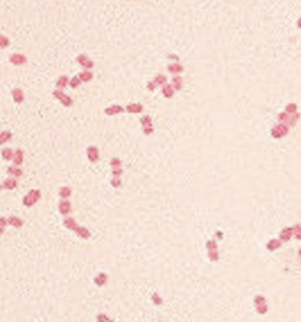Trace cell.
<instances>
[{"label": "cell", "mask_w": 301, "mask_h": 322, "mask_svg": "<svg viewBox=\"0 0 301 322\" xmlns=\"http://www.w3.org/2000/svg\"><path fill=\"white\" fill-rule=\"evenodd\" d=\"M64 225H65L67 228H69V229H71V230H73V231H75V232L80 235L81 237H83V238H85V239H86V238H88V237L91 235L90 232H89L86 228L78 226V225L75 223V220H74L73 218H67V219H65L64 222Z\"/></svg>", "instance_id": "1"}, {"label": "cell", "mask_w": 301, "mask_h": 322, "mask_svg": "<svg viewBox=\"0 0 301 322\" xmlns=\"http://www.w3.org/2000/svg\"><path fill=\"white\" fill-rule=\"evenodd\" d=\"M41 197V192L38 189H33L31 190L23 199V204L29 207L32 206L33 204H35L40 199Z\"/></svg>", "instance_id": "2"}, {"label": "cell", "mask_w": 301, "mask_h": 322, "mask_svg": "<svg viewBox=\"0 0 301 322\" xmlns=\"http://www.w3.org/2000/svg\"><path fill=\"white\" fill-rule=\"evenodd\" d=\"M141 125L143 127V132L145 135H150L153 132V128H152V118L149 115H145L141 119Z\"/></svg>", "instance_id": "3"}, {"label": "cell", "mask_w": 301, "mask_h": 322, "mask_svg": "<svg viewBox=\"0 0 301 322\" xmlns=\"http://www.w3.org/2000/svg\"><path fill=\"white\" fill-rule=\"evenodd\" d=\"M53 94H54V96H55L57 100H59L64 106H71V105H72L73 100H72L68 95H65L63 92H61V91H55Z\"/></svg>", "instance_id": "4"}, {"label": "cell", "mask_w": 301, "mask_h": 322, "mask_svg": "<svg viewBox=\"0 0 301 322\" xmlns=\"http://www.w3.org/2000/svg\"><path fill=\"white\" fill-rule=\"evenodd\" d=\"M77 62L80 63L82 66L87 68V69H91L94 67V62L92 60H90L86 55L84 54H80L78 57H77Z\"/></svg>", "instance_id": "5"}, {"label": "cell", "mask_w": 301, "mask_h": 322, "mask_svg": "<svg viewBox=\"0 0 301 322\" xmlns=\"http://www.w3.org/2000/svg\"><path fill=\"white\" fill-rule=\"evenodd\" d=\"M104 112L107 115H115L124 112V108H122L121 105H113L111 107H108L105 109Z\"/></svg>", "instance_id": "6"}, {"label": "cell", "mask_w": 301, "mask_h": 322, "mask_svg": "<svg viewBox=\"0 0 301 322\" xmlns=\"http://www.w3.org/2000/svg\"><path fill=\"white\" fill-rule=\"evenodd\" d=\"M87 156L89 160L95 162L98 159V148L95 146H91L87 148Z\"/></svg>", "instance_id": "7"}, {"label": "cell", "mask_w": 301, "mask_h": 322, "mask_svg": "<svg viewBox=\"0 0 301 322\" xmlns=\"http://www.w3.org/2000/svg\"><path fill=\"white\" fill-rule=\"evenodd\" d=\"M111 165L113 166L114 167V178H119L120 175L122 174V169H121V161L118 159H113L112 161H111Z\"/></svg>", "instance_id": "8"}, {"label": "cell", "mask_w": 301, "mask_h": 322, "mask_svg": "<svg viewBox=\"0 0 301 322\" xmlns=\"http://www.w3.org/2000/svg\"><path fill=\"white\" fill-rule=\"evenodd\" d=\"M143 107L139 103H131L126 106V110L129 113H140L142 111Z\"/></svg>", "instance_id": "9"}, {"label": "cell", "mask_w": 301, "mask_h": 322, "mask_svg": "<svg viewBox=\"0 0 301 322\" xmlns=\"http://www.w3.org/2000/svg\"><path fill=\"white\" fill-rule=\"evenodd\" d=\"M10 62L14 64H22L26 62V58L25 55L21 54H14L11 55L10 57Z\"/></svg>", "instance_id": "10"}, {"label": "cell", "mask_w": 301, "mask_h": 322, "mask_svg": "<svg viewBox=\"0 0 301 322\" xmlns=\"http://www.w3.org/2000/svg\"><path fill=\"white\" fill-rule=\"evenodd\" d=\"M12 95H13L14 101L17 102V103H21L22 101H24V93H23V91L21 89L17 88V89L13 90Z\"/></svg>", "instance_id": "11"}, {"label": "cell", "mask_w": 301, "mask_h": 322, "mask_svg": "<svg viewBox=\"0 0 301 322\" xmlns=\"http://www.w3.org/2000/svg\"><path fill=\"white\" fill-rule=\"evenodd\" d=\"M71 210V204L69 201L61 202L59 204V211L62 215H66Z\"/></svg>", "instance_id": "12"}, {"label": "cell", "mask_w": 301, "mask_h": 322, "mask_svg": "<svg viewBox=\"0 0 301 322\" xmlns=\"http://www.w3.org/2000/svg\"><path fill=\"white\" fill-rule=\"evenodd\" d=\"M24 159V153L21 149H17L14 156V163L16 165H21Z\"/></svg>", "instance_id": "13"}, {"label": "cell", "mask_w": 301, "mask_h": 322, "mask_svg": "<svg viewBox=\"0 0 301 322\" xmlns=\"http://www.w3.org/2000/svg\"><path fill=\"white\" fill-rule=\"evenodd\" d=\"M7 222H8V223H9L11 225H13V226H15V227H17V228L21 227V226L23 225V221L21 220L20 218L16 217V216H12V217H10V218L7 220Z\"/></svg>", "instance_id": "14"}, {"label": "cell", "mask_w": 301, "mask_h": 322, "mask_svg": "<svg viewBox=\"0 0 301 322\" xmlns=\"http://www.w3.org/2000/svg\"><path fill=\"white\" fill-rule=\"evenodd\" d=\"M4 185L6 188L9 189V190H12L14 189L16 186H17V181L13 178H8L6 179V181L4 182Z\"/></svg>", "instance_id": "15"}, {"label": "cell", "mask_w": 301, "mask_h": 322, "mask_svg": "<svg viewBox=\"0 0 301 322\" xmlns=\"http://www.w3.org/2000/svg\"><path fill=\"white\" fill-rule=\"evenodd\" d=\"M173 90L172 87L171 85H166L163 89H162V93L166 98H171L173 95Z\"/></svg>", "instance_id": "16"}, {"label": "cell", "mask_w": 301, "mask_h": 322, "mask_svg": "<svg viewBox=\"0 0 301 322\" xmlns=\"http://www.w3.org/2000/svg\"><path fill=\"white\" fill-rule=\"evenodd\" d=\"M79 78L82 81H89L93 79V73L90 72H83L79 74Z\"/></svg>", "instance_id": "17"}, {"label": "cell", "mask_w": 301, "mask_h": 322, "mask_svg": "<svg viewBox=\"0 0 301 322\" xmlns=\"http://www.w3.org/2000/svg\"><path fill=\"white\" fill-rule=\"evenodd\" d=\"M107 281V276L104 273H100L96 278H95V283L98 286H102L103 284H105V282Z\"/></svg>", "instance_id": "18"}, {"label": "cell", "mask_w": 301, "mask_h": 322, "mask_svg": "<svg viewBox=\"0 0 301 322\" xmlns=\"http://www.w3.org/2000/svg\"><path fill=\"white\" fill-rule=\"evenodd\" d=\"M11 137H12V134H11L10 132H8V131H3V132H1V135H0V143L3 144V143L6 142L8 140L11 139Z\"/></svg>", "instance_id": "19"}, {"label": "cell", "mask_w": 301, "mask_h": 322, "mask_svg": "<svg viewBox=\"0 0 301 322\" xmlns=\"http://www.w3.org/2000/svg\"><path fill=\"white\" fill-rule=\"evenodd\" d=\"M67 83H68V77L65 75H63V76H60V78L57 80L56 86L60 87V88H64Z\"/></svg>", "instance_id": "20"}, {"label": "cell", "mask_w": 301, "mask_h": 322, "mask_svg": "<svg viewBox=\"0 0 301 322\" xmlns=\"http://www.w3.org/2000/svg\"><path fill=\"white\" fill-rule=\"evenodd\" d=\"M2 156H3V158H4L5 159L9 160V159H11L12 157H13V151H12L10 148H5V149H3V151H2Z\"/></svg>", "instance_id": "21"}, {"label": "cell", "mask_w": 301, "mask_h": 322, "mask_svg": "<svg viewBox=\"0 0 301 322\" xmlns=\"http://www.w3.org/2000/svg\"><path fill=\"white\" fill-rule=\"evenodd\" d=\"M71 195V189L67 186L62 187L60 190V196L63 198H67Z\"/></svg>", "instance_id": "22"}, {"label": "cell", "mask_w": 301, "mask_h": 322, "mask_svg": "<svg viewBox=\"0 0 301 322\" xmlns=\"http://www.w3.org/2000/svg\"><path fill=\"white\" fill-rule=\"evenodd\" d=\"M8 170H9V172H10L12 175H14V176H16V177H20L21 175L23 174V172H22L21 169L17 168V167H10L8 168Z\"/></svg>", "instance_id": "23"}, {"label": "cell", "mask_w": 301, "mask_h": 322, "mask_svg": "<svg viewBox=\"0 0 301 322\" xmlns=\"http://www.w3.org/2000/svg\"><path fill=\"white\" fill-rule=\"evenodd\" d=\"M168 70L172 73H179L181 71V67L179 65V64H172L168 67Z\"/></svg>", "instance_id": "24"}, {"label": "cell", "mask_w": 301, "mask_h": 322, "mask_svg": "<svg viewBox=\"0 0 301 322\" xmlns=\"http://www.w3.org/2000/svg\"><path fill=\"white\" fill-rule=\"evenodd\" d=\"M81 81H82V80H80L79 77L75 76V77L71 80V81H70V86H71L72 88H76V87H78V86L80 85Z\"/></svg>", "instance_id": "25"}, {"label": "cell", "mask_w": 301, "mask_h": 322, "mask_svg": "<svg viewBox=\"0 0 301 322\" xmlns=\"http://www.w3.org/2000/svg\"><path fill=\"white\" fill-rule=\"evenodd\" d=\"M9 43H10L9 39H8L6 36H1V37H0V45H1V48H6V46H8Z\"/></svg>", "instance_id": "26"}, {"label": "cell", "mask_w": 301, "mask_h": 322, "mask_svg": "<svg viewBox=\"0 0 301 322\" xmlns=\"http://www.w3.org/2000/svg\"><path fill=\"white\" fill-rule=\"evenodd\" d=\"M165 81H166V77L164 75H161V74L157 75L153 80V82L156 84H163Z\"/></svg>", "instance_id": "27"}, {"label": "cell", "mask_w": 301, "mask_h": 322, "mask_svg": "<svg viewBox=\"0 0 301 322\" xmlns=\"http://www.w3.org/2000/svg\"><path fill=\"white\" fill-rule=\"evenodd\" d=\"M97 320H98V321L99 322H114L112 321V320H110L106 317V315H104V314H100V315L98 316Z\"/></svg>", "instance_id": "28"}, {"label": "cell", "mask_w": 301, "mask_h": 322, "mask_svg": "<svg viewBox=\"0 0 301 322\" xmlns=\"http://www.w3.org/2000/svg\"><path fill=\"white\" fill-rule=\"evenodd\" d=\"M173 82H174V86L176 89H180L181 88V78H174L173 79Z\"/></svg>", "instance_id": "29"}, {"label": "cell", "mask_w": 301, "mask_h": 322, "mask_svg": "<svg viewBox=\"0 0 301 322\" xmlns=\"http://www.w3.org/2000/svg\"><path fill=\"white\" fill-rule=\"evenodd\" d=\"M111 183H112V185H113L114 187H117V186H119L121 185V180L119 179V178H114L111 181Z\"/></svg>", "instance_id": "30"}, {"label": "cell", "mask_w": 301, "mask_h": 322, "mask_svg": "<svg viewBox=\"0 0 301 322\" xmlns=\"http://www.w3.org/2000/svg\"><path fill=\"white\" fill-rule=\"evenodd\" d=\"M152 299H153V302H154L155 304H157V305H159V304H161V299L158 296L157 293H155V294L152 296Z\"/></svg>", "instance_id": "31"}, {"label": "cell", "mask_w": 301, "mask_h": 322, "mask_svg": "<svg viewBox=\"0 0 301 322\" xmlns=\"http://www.w3.org/2000/svg\"><path fill=\"white\" fill-rule=\"evenodd\" d=\"M147 88H148L150 91H153V90H154V88H155V84H154V82H149V83H148V85H147Z\"/></svg>", "instance_id": "32"}, {"label": "cell", "mask_w": 301, "mask_h": 322, "mask_svg": "<svg viewBox=\"0 0 301 322\" xmlns=\"http://www.w3.org/2000/svg\"><path fill=\"white\" fill-rule=\"evenodd\" d=\"M6 219L5 218H1V229H5V224H6Z\"/></svg>", "instance_id": "33"}]
</instances>
